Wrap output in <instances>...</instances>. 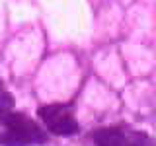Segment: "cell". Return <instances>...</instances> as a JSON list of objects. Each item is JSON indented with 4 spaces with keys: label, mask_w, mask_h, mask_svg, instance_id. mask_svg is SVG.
Here are the masks:
<instances>
[{
    "label": "cell",
    "mask_w": 156,
    "mask_h": 146,
    "mask_svg": "<svg viewBox=\"0 0 156 146\" xmlns=\"http://www.w3.org/2000/svg\"><path fill=\"white\" fill-rule=\"evenodd\" d=\"M2 123L6 125V133L0 134V144L4 146H31L43 144L47 140L43 130L22 113L4 115Z\"/></svg>",
    "instance_id": "6da1fadb"
},
{
    "label": "cell",
    "mask_w": 156,
    "mask_h": 146,
    "mask_svg": "<svg viewBox=\"0 0 156 146\" xmlns=\"http://www.w3.org/2000/svg\"><path fill=\"white\" fill-rule=\"evenodd\" d=\"M39 117L53 134L72 136L80 130V125L76 123V119L65 105H45L39 109Z\"/></svg>",
    "instance_id": "7a4b0ae2"
},
{
    "label": "cell",
    "mask_w": 156,
    "mask_h": 146,
    "mask_svg": "<svg viewBox=\"0 0 156 146\" xmlns=\"http://www.w3.org/2000/svg\"><path fill=\"white\" fill-rule=\"evenodd\" d=\"M96 146H146V138L121 129H100L92 134Z\"/></svg>",
    "instance_id": "3957f363"
},
{
    "label": "cell",
    "mask_w": 156,
    "mask_h": 146,
    "mask_svg": "<svg viewBox=\"0 0 156 146\" xmlns=\"http://www.w3.org/2000/svg\"><path fill=\"white\" fill-rule=\"evenodd\" d=\"M12 105H14L12 96H10L8 92H4V90H2V86H0V119H2L4 113H6V111H8Z\"/></svg>",
    "instance_id": "277c9868"
}]
</instances>
